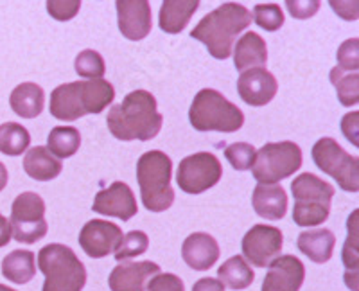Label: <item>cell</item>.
Segmentation results:
<instances>
[{"instance_id": "obj_1", "label": "cell", "mask_w": 359, "mask_h": 291, "mask_svg": "<svg viewBox=\"0 0 359 291\" xmlns=\"http://www.w3.org/2000/svg\"><path fill=\"white\" fill-rule=\"evenodd\" d=\"M163 117L156 108L155 95L147 90L130 92L123 103L111 107L107 124L111 135L118 140H151L162 130Z\"/></svg>"}, {"instance_id": "obj_2", "label": "cell", "mask_w": 359, "mask_h": 291, "mask_svg": "<svg viewBox=\"0 0 359 291\" xmlns=\"http://www.w3.org/2000/svg\"><path fill=\"white\" fill-rule=\"evenodd\" d=\"M115 99V88L107 79H85L56 86L49 110L57 121H78L88 114H101Z\"/></svg>"}, {"instance_id": "obj_3", "label": "cell", "mask_w": 359, "mask_h": 291, "mask_svg": "<svg viewBox=\"0 0 359 291\" xmlns=\"http://www.w3.org/2000/svg\"><path fill=\"white\" fill-rule=\"evenodd\" d=\"M252 11L236 2H226L205 15L191 31L194 40L207 47L208 54L216 60L232 56L233 41L252 24Z\"/></svg>"}, {"instance_id": "obj_4", "label": "cell", "mask_w": 359, "mask_h": 291, "mask_svg": "<svg viewBox=\"0 0 359 291\" xmlns=\"http://www.w3.org/2000/svg\"><path fill=\"white\" fill-rule=\"evenodd\" d=\"M172 162L163 151H147L137 162L140 198L149 212H163L175 203L171 187Z\"/></svg>"}, {"instance_id": "obj_5", "label": "cell", "mask_w": 359, "mask_h": 291, "mask_svg": "<svg viewBox=\"0 0 359 291\" xmlns=\"http://www.w3.org/2000/svg\"><path fill=\"white\" fill-rule=\"evenodd\" d=\"M189 121L198 132L233 133L245 124V114L221 92L203 88L194 95L189 108Z\"/></svg>"}, {"instance_id": "obj_6", "label": "cell", "mask_w": 359, "mask_h": 291, "mask_svg": "<svg viewBox=\"0 0 359 291\" xmlns=\"http://www.w3.org/2000/svg\"><path fill=\"white\" fill-rule=\"evenodd\" d=\"M38 266L45 275L41 291H83L85 287V264L69 246L60 243L43 246L38 254Z\"/></svg>"}, {"instance_id": "obj_7", "label": "cell", "mask_w": 359, "mask_h": 291, "mask_svg": "<svg viewBox=\"0 0 359 291\" xmlns=\"http://www.w3.org/2000/svg\"><path fill=\"white\" fill-rule=\"evenodd\" d=\"M294 198L293 222L298 226H318L331 214L334 187L313 172H302L291 182Z\"/></svg>"}, {"instance_id": "obj_8", "label": "cell", "mask_w": 359, "mask_h": 291, "mask_svg": "<svg viewBox=\"0 0 359 291\" xmlns=\"http://www.w3.org/2000/svg\"><path fill=\"white\" fill-rule=\"evenodd\" d=\"M302 168V149L291 140L268 142L255 153L252 175L259 184H277Z\"/></svg>"}, {"instance_id": "obj_9", "label": "cell", "mask_w": 359, "mask_h": 291, "mask_svg": "<svg viewBox=\"0 0 359 291\" xmlns=\"http://www.w3.org/2000/svg\"><path fill=\"white\" fill-rule=\"evenodd\" d=\"M313 160L316 168L334 178L347 193L359 191V160L348 155L331 137H323L313 146Z\"/></svg>"}, {"instance_id": "obj_10", "label": "cell", "mask_w": 359, "mask_h": 291, "mask_svg": "<svg viewBox=\"0 0 359 291\" xmlns=\"http://www.w3.org/2000/svg\"><path fill=\"white\" fill-rule=\"evenodd\" d=\"M11 234L18 243L33 245L47 234L45 201L36 193H22L11 205Z\"/></svg>"}, {"instance_id": "obj_11", "label": "cell", "mask_w": 359, "mask_h": 291, "mask_svg": "<svg viewBox=\"0 0 359 291\" xmlns=\"http://www.w3.org/2000/svg\"><path fill=\"white\" fill-rule=\"evenodd\" d=\"M223 165L214 153L200 151L185 156L176 171V184L185 194H201L217 185Z\"/></svg>"}, {"instance_id": "obj_12", "label": "cell", "mask_w": 359, "mask_h": 291, "mask_svg": "<svg viewBox=\"0 0 359 291\" xmlns=\"http://www.w3.org/2000/svg\"><path fill=\"white\" fill-rule=\"evenodd\" d=\"M282 245H284V236L277 226L253 225L243 238V257L252 266L266 268L280 255Z\"/></svg>"}, {"instance_id": "obj_13", "label": "cell", "mask_w": 359, "mask_h": 291, "mask_svg": "<svg viewBox=\"0 0 359 291\" xmlns=\"http://www.w3.org/2000/svg\"><path fill=\"white\" fill-rule=\"evenodd\" d=\"M123 241V230L115 223L104 219H92L85 223L79 232V245L83 252L92 259H102L117 250Z\"/></svg>"}, {"instance_id": "obj_14", "label": "cell", "mask_w": 359, "mask_h": 291, "mask_svg": "<svg viewBox=\"0 0 359 291\" xmlns=\"http://www.w3.org/2000/svg\"><path fill=\"white\" fill-rule=\"evenodd\" d=\"M118 31L131 41L144 40L151 33L153 15L149 0H115Z\"/></svg>"}, {"instance_id": "obj_15", "label": "cell", "mask_w": 359, "mask_h": 291, "mask_svg": "<svg viewBox=\"0 0 359 291\" xmlns=\"http://www.w3.org/2000/svg\"><path fill=\"white\" fill-rule=\"evenodd\" d=\"M277 90V79L264 67H253V69L245 70L237 79L239 97L250 107H266L273 101Z\"/></svg>"}, {"instance_id": "obj_16", "label": "cell", "mask_w": 359, "mask_h": 291, "mask_svg": "<svg viewBox=\"0 0 359 291\" xmlns=\"http://www.w3.org/2000/svg\"><path fill=\"white\" fill-rule=\"evenodd\" d=\"M92 210L102 216L118 217L123 222H130L137 214V200L131 187L124 182H114L108 189H102L95 194Z\"/></svg>"}, {"instance_id": "obj_17", "label": "cell", "mask_w": 359, "mask_h": 291, "mask_svg": "<svg viewBox=\"0 0 359 291\" xmlns=\"http://www.w3.org/2000/svg\"><path fill=\"white\" fill-rule=\"evenodd\" d=\"M262 291H298L306 279V266L294 255H280L269 263Z\"/></svg>"}, {"instance_id": "obj_18", "label": "cell", "mask_w": 359, "mask_h": 291, "mask_svg": "<svg viewBox=\"0 0 359 291\" xmlns=\"http://www.w3.org/2000/svg\"><path fill=\"white\" fill-rule=\"evenodd\" d=\"M160 273V266L151 261L118 263L108 277L111 291H146L147 283Z\"/></svg>"}, {"instance_id": "obj_19", "label": "cell", "mask_w": 359, "mask_h": 291, "mask_svg": "<svg viewBox=\"0 0 359 291\" xmlns=\"http://www.w3.org/2000/svg\"><path fill=\"white\" fill-rule=\"evenodd\" d=\"M182 257L192 270H210L219 259V245L210 234L194 232L182 245Z\"/></svg>"}, {"instance_id": "obj_20", "label": "cell", "mask_w": 359, "mask_h": 291, "mask_svg": "<svg viewBox=\"0 0 359 291\" xmlns=\"http://www.w3.org/2000/svg\"><path fill=\"white\" fill-rule=\"evenodd\" d=\"M252 205L257 216L269 219V222H278L286 216L287 194L282 185L259 184L253 189Z\"/></svg>"}, {"instance_id": "obj_21", "label": "cell", "mask_w": 359, "mask_h": 291, "mask_svg": "<svg viewBox=\"0 0 359 291\" xmlns=\"http://www.w3.org/2000/svg\"><path fill=\"white\" fill-rule=\"evenodd\" d=\"M198 8L200 0H163L158 15L160 29L168 34L182 33Z\"/></svg>"}, {"instance_id": "obj_22", "label": "cell", "mask_w": 359, "mask_h": 291, "mask_svg": "<svg viewBox=\"0 0 359 291\" xmlns=\"http://www.w3.org/2000/svg\"><path fill=\"white\" fill-rule=\"evenodd\" d=\"M232 53L233 65L239 72H245L253 67H262L268 62V47H266L264 38L253 31L245 33L237 40V46Z\"/></svg>"}, {"instance_id": "obj_23", "label": "cell", "mask_w": 359, "mask_h": 291, "mask_svg": "<svg viewBox=\"0 0 359 291\" xmlns=\"http://www.w3.org/2000/svg\"><path fill=\"white\" fill-rule=\"evenodd\" d=\"M336 238L329 229H316V230H306L298 236L297 246L298 250L316 264L327 263L332 257L334 252Z\"/></svg>"}, {"instance_id": "obj_24", "label": "cell", "mask_w": 359, "mask_h": 291, "mask_svg": "<svg viewBox=\"0 0 359 291\" xmlns=\"http://www.w3.org/2000/svg\"><path fill=\"white\" fill-rule=\"evenodd\" d=\"M63 164L62 160L56 158L53 153L43 146H36L31 148L25 153L24 158V171L29 177L38 182H49L60 177Z\"/></svg>"}, {"instance_id": "obj_25", "label": "cell", "mask_w": 359, "mask_h": 291, "mask_svg": "<svg viewBox=\"0 0 359 291\" xmlns=\"http://www.w3.org/2000/svg\"><path fill=\"white\" fill-rule=\"evenodd\" d=\"M13 111L22 119H34L43 111L45 92L36 83H22L9 95Z\"/></svg>"}, {"instance_id": "obj_26", "label": "cell", "mask_w": 359, "mask_h": 291, "mask_svg": "<svg viewBox=\"0 0 359 291\" xmlns=\"http://www.w3.org/2000/svg\"><path fill=\"white\" fill-rule=\"evenodd\" d=\"M2 275L15 284H27L36 275V257L29 250H13L2 261Z\"/></svg>"}, {"instance_id": "obj_27", "label": "cell", "mask_w": 359, "mask_h": 291, "mask_svg": "<svg viewBox=\"0 0 359 291\" xmlns=\"http://www.w3.org/2000/svg\"><path fill=\"white\" fill-rule=\"evenodd\" d=\"M253 279H255V273L241 255L230 257L217 270V280L230 290H246L252 286Z\"/></svg>"}, {"instance_id": "obj_28", "label": "cell", "mask_w": 359, "mask_h": 291, "mask_svg": "<svg viewBox=\"0 0 359 291\" xmlns=\"http://www.w3.org/2000/svg\"><path fill=\"white\" fill-rule=\"evenodd\" d=\"M81 135L74 126H56L47 137V149L56 158H70L79 151Z\"/></svg>"}, {"instance_id": "obj_29", "label": "cell", "mask_w": 359, "mask_h": 291, "mask_svg": "<svg viewBox=\"0 0 359 291\" xmlns=\"http://www.w3.org/2000/svg\"><path fill=\"white\" fill-rule=\"evenodd\" d=\"M29 144H31V135L22 124H0V153L8 156H18L27 151Z\"/></svg>"}, {"instance_id": "obj_30", "label": "cell", "mask_w": 359, "mask_h": 291, "mask_svg": "<svg viewBox=\"0 0 359 291\" xmlns=\"http://www.w3.org/2000/svg\"><path fill=\"white\" fill-rule=\"evenodd\" d=\"M331 83L336 86L338 101L343 107H354L359 101V76L358 72L343 74L339 67L331 70Z\"/></svg>"}, {"instance_id": "obj_31", "label": "cell", "mask_w": 359, "mask_h": 291, "mask_svg": "<svg viewBox=\"0 0 359 291\" xmlns=\"http://www.w3.org/2000/svg\"><path fill=\"white\" fill-rule=\"evenodd\" d=\"M149 248V238L142 230H131L126 236H123V241L118 243L117 250L114 252L118 263H124L126 259L142 255Z\"/></svg>"}, {"instance_id": "obj_32", "label": "cell", "mask_w": 359, "mask_h": 291, "mask_svg": "<svg viewBox=\"0 0 359 291\" xmlns=\"http://www.w3.org/2000/svg\"><path fill=\"white\" fill-rule=\"evenodd\" d=\"M76 72L85 79H101L107 72V65L97 50L85 49L76 57Z\"/></svg>"}, {"instance_id": "obj_33", "label": "cell", "mask_w": 359, "mask_h": 291, "mask_svg": "<svg viewBox=\"0 0 359 291\" xmlns=\"http://www.w3.org/2000/svg\"><path fill=\"white\" fill-rule=\"evenodd\" d=\"M358 210H354L348 216V238L345 246H343V264L347 268L345 279H347L351 271L358 279Z\"/></svg>"}, {"instance_id": "obj_34", "label": "cell", "mask_w": 359, "mask_h": 291, "mask_svg": "<svg viewBox=\"0 0 359 291\" xmlns=\"http://www.w3.org/2000/svg\"><path fill=\"white\" fill-rule=\"evenodd\" d=\"M253 20L268 33H275L284 25V13L278 4H257L253 8Z\"/></svg>"}, {"instance_id": "obj_35", "label": "cell", "mask_w": 359, "mask_h": 291, "mask_svg": "<svg viewBox=\"0 0 359 291\" xmlns=\"http://www.w3.org/2000/svg\"><path fill=\"white\" fill-rule=\"evenodd\" d=\"M255 153H257V149L248 142L230 144L229 148L224 149V156H226V160H229L230 165L236 171H248V169H252L253 162H255Z\"/></svg>"}, {"instance_id": "obj_36", "label": "cell", "mask_w": 359, "mask_h": 291, "mask_svg": "<svg viewBox=\"0 0 359 291\" xmlns=\"http://www.w3.org/2000/svg\"><path fill=\"white\" fill-rule=\"evenodd\" d=\"M338 67L341 70H348V72H355L359 69V40L358 38H351V40L343 41L339 46L338 54Z\"/></svg>"}, {"instance_id": "obj_37", "label": "cell", "mask_w": 359, "mask_h": 291, "mask_svg": "<svg viewBox=\"0 0 359 291\" xmlns=\"http://www.w3.org/2000/svg\"><path fill=\"white\" fill-rule=\"evenodd\" d=\"M81 0H47V13L57 22L72 20L79 13Z\"/></svg>"}, {"instance_id": "obj_38", "label": "cell", "mask_w": 359, "mask_h": 291, "mask_svg": "<svg viewBox=\"0 0 359 291\" xmlns=\"http://www.w3.org/2000/svg\"><path fill=\"white\" fill-rule=\"evenodd\" d=\"M286 8L293 18L307 20L320 11V0H286Z\"/></svg>"}, {"instance_id": "obj_39", "label": "cell", "mask_w": 359, "mask_h": 291, "mask_svg": "<svg viewBox=\"0 0 359 291\" xmlns=\"http://www.w3.org/2000/svg\"><path fill=\"white\" fill-rule=\"evenodd\" d=\"M147 291H185V286L175 273H158L147 283Z\"/></svg>"}, {"instance_id": "obj_40", "label": "cell", "mask_w": 359, "mask_h": 291, "mask_svg": "<svg viewBox=\"0 0 359 291\" xmlns=\"http://www.w3.org/2000/svg\"><path fill=\"white\" fill-rule=\"evenodd\" d=\"M329 6L343 20L355 22L359 18V0H329Z\"/></svg>"}, {"instance_id": "obj_41", "label": "cell", "mask_w": 359, "mask_h": 291, "mask_svg": "<svg viewBox=\"0 0 359 291\" xmlns=\"http://www.w3.org/2000/svg\"><path fill=\"white\" fill-rule=\"evenodd\" d=\"M358 119H359V114L358 111H352V114H347L345 117L341 119V132L345 133L348 140H351L354 146H359V140H358Z\"/></svg>"}, {"instance_id": "obj_42", "label": "cell", "mask_w": 359, "mask_h": 291, "mask_svg": "<svg viewBox=\"0 0 359 291\" xmlns=\"http://www.w3.org/2000/svg\"><path fill=\"white\" fill-rule=\"evenodd\" d=\"M192 291H224V286L217 279L205 277V279H200L192 286Z\"/></svg>"}, {"instance_id": "obj_43", "label": "cell", "mask_w": 359, "mask_h": 291, "mask_svg": "<svg viewBox=\"0 0 359 291\" xmlns=\"http://www.w3.org/2000/svg\"><path fill=\"white\" fill-rule=\"evenodd\" d=\"M11 223L8 222V217L0 214V248L11 241Z\"/></svg>"}, {"instance_id": "obj_44", "label": "cell", "mask_w": 359, "mask_h": 291, "mask_svg": "<svg viewBox=\"0 0 359 291\" xmlns=\"http://www.w3.org/2000/svg\"><path fill=\"white\" fill-rule=\"evenodd\" d=\"M6 185H8V169H6V165L0 162V193L4 191Z\"/></svg>"}, {"instance_id": "obj_45", "label": "cell", "mask_w": 359, "mask_h": 291, "mask_svg": "<svg viewBox=\"0 0 359 291\" xmlns=\"http://www.w3.org/2000/svg\"><path fill=\"white\" fill-rule=\"evenodd\" d=\"M0 291H17V290H13V287H8V286H4V284H0Z\"/></svg>"}]
</instances>
